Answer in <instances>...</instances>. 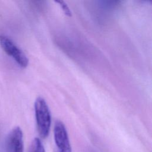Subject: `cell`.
<instances>
[{"label":"cell","instance_id":"1","mask_svg":"<svg viewBox=\"0 0 152 152\" xmlns=\"http://www.w3.org/2000/svg\"><path fill=\"white\" fill-rule=\"evenodd\" d=\"M34 112L37 131L41 138H46L51 126V115L49 106L45 100L37 97L34 102Z\"/></svg>","mask_w":152,"mask_h":152},{"label":"cell","instance_id":"2","mask_svg":"<svg viewBox=\"0 0 152 152\" xmlns=\"http://www.w3.org/2000/svg\"><path fill=\"white\" fill-rule=\"evenodd\" d=\"M0 45L4 52L11 56L18 65L22 68L27 66L28 64L27 56L10 38L4 35H0Z\"/></svg>","mask_w":152,"mask_h":152},{"label":"cell","instance_id":"3","mask_svg":"<svg viewBox=\"0 0 152 152\" xmlns=\"http://www.w3.org/2000/svg\"><path fill=\"white\" fill-rule=\"evenodd\" d=\"M53 137L57 152H71V147L67 130L64 123L59 120H57L55 122Z\"/></svg>","mask_w":152,"mask_h":152},{"label":"cell","instance_id":"4","mask_svg":"<svg viewBox=\"0 0 152 152\" xmlns=\"http://www.w3.org/2000/svg\"><path fill=\"white\" fill-rule=\"evenodd\" d=\"M23 134L19 126L14 128L7 135L5 141L6 152H23Z\"/></svg>","mask_w":152,"mask_h":152},{"label":"cell","instance_id":"5","mask_svg":"<svg viewBox=\"0 0 152 152\" xmlns=\"http://www.w3.org/2000/svg\"><path fill=\"white\" fill-rule=\"evenodd\" d=\"M29 152H45L44 145L39 138H34L33 140Z\"/></svg>","mask_w":152,"mask_h":152},{"label":"cell","instance_id":"6","mask_svg":"<svg viewBox=\"0 0 152 152\" xmlns=\"http://www.w3.org/2000/svg\"><path fill=\"white\" fill-rule=\"evenodd\" d=\"M56 3H58L59 4V5L60 6V7L61 8V9L62 10V11H64V14L67 15V16H71L72 15V12L71 11V10L69 9V7L67 5V4L62 1H56Z\"/></svg>","mask_w":152,"mask_h":152}]
</instances>
